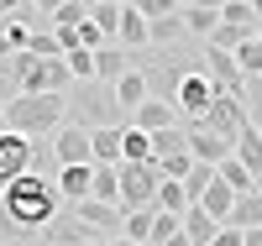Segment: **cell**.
<instances>
[{"label": "cell", "mask_w": 262, "mask_h": 246, "mask_svg": "<svg viewBox=\"0 0 262 246\" xmlns=\"http://www.w3.org/2000/svg\"><path fill=\"white\" fill-rule=\"evenodd\" d=\"M247 121L262 131V79H247Z\"/></svg>", "instance_id": "cell-41"}, {"label": "cell", "mask_w": 262, "mask_h": 246, "mask_svg": "<svg viewBox=\"0 0 262 246\" xmlns=\"http://www.w3.org/2000/svg\"><path fill=\"white\" fill-rule=\"evenodd\" d=\"M121 48H131V53L152 48V27H147V16H142L137 6H126V11H121Z\"/></svg>", "instance_id": "cell-19"}, {"label": "cell", "mask_w": 262, "mask_h": 246, "mask_svg": "<svg viewBox=\"0 0 262 246\" xmlns=\"http://www.w3.org/2000/svg\"><path fill=\"white\" fill-rule=\"evenodd\" d=\"M242 42H252V37H247V32H236V27H226V21H221V27H215V37L205 42V48H215V53H236Z\"/></svg>", "instance_id": "cell-39"}, {"label": "cell", "mask_w": 262, "mask_h": 246, "mask_svg": "<svg viewBox=\"0 0 262 246\" xmlns=\"http://www.w3.org/2000/svg\"><path fill=\"white\" fill-rule=\"evenodd\" d=\"M179 16H184V32H189L194 42H200V48H205V42L215 37V27H221V11H200V6H184Z\"/></svg>", "instance_id": "cell-21"}, {"label": "cell", "mask_w": 262, "mask_h": 246, "mask_svg": "<svg viewBox=\"0 0 262 246\" xmlns=\"http://www.w3.org/2000/svg\"><path fill=\"white\" fill-rule=\"evenodd\" d=\"M0 199H6V215H11V226L21 231V241L42 236V231L58 220V210H63L58 173H27V178H16Z\"/></svg>", "instance_id": "cell-1"}, {"label": "cell", "mask_w": 262, "mask_h": 246, "mask_svg": "<svg viewBox=\"0 0 262 246\" xmlns=\"http://www.w3.org/2000/svg\"><path fill=\"white\" fill-rule=\"evenodd\" d=\"M16 11H21V0H0V21H11Z\"/></svg>", "instance_id": "cell-48"}, {"label": "cell", "mask_w": 262, "mask_h": 246, "mask_svg": "<svg viewBox=\"0 0 262 246\" xmlns=\"http://www.w3.org/2000/svg\"><path fill=\"white\" fill-rule=\"evenodd\" d=\"M236 199H242V194H236L231 184H221V173H215V184L205 189V199H200V210L215 220V226H231V215H236Z\"/></svg>", "instance_id": "cell-14"}, {"label": "cell", "mask_w": 262, "mask_h": 246, "mask_svg": "<svg viewBox=\"0 0 262 246\" xmlns=\"http://www.w3.org/2000/svg\"><path fill=\"white\" fill-rule=\"evenodd\" d=\"M27 53H37V58H63V48H58V37H53V32H37Z\"/></svg>", "instance_id": "cell-42"}, {"label": "cell", "mask_w": 262, "mask_h": 246, "mask_svg": "<svg viewBox=\"0 0 262 246\" xmlns=\"http://www.w3.org/2000/svg\"><path fill=\"white\" fill-rule=\"evenodd\" d=\"M131 69L147 79L152 100L173 105L179 100V84L205 69V48H194V42H179V48H142L137 58H131Z\"/></svg>", "instance_id": "cell-2"}, {"label": "cell", "mask_w": 262, "mask_h": 246, "mask_svg": "<svg viewBox=\"0 0 262 246\" xmlns=\"http://www.w3.org/2000/svg\"><path fill=\"white\" fill-rule=\"evenodd\" d=\"M48 163H58V158H48L37 142L16 137V131H0V194L27 173H48Z\"/></svg>", "instance_id": "cell-6"}, {"label": "cell", "mask_w": 262, "mask_h": 246, "mask_svg": "<svg viewBox=\"0 0 262 246\" xmlns=\"http://www.w3.org/2000/svg\"><path fill=\"white\" fill-rule=\"evenodd\" d=\"M152 210H168V215H184L189 210V194H184V178H163L158 184V205Z\"/></svg>", "instance_id": "cell-27"}, {"label": "cell", "mask_w": 262, "mask_h": 246, "mask_svg": "<svg viewBox=\"0 0 262 246\" xmlns=\"http://www.w3.org/2000/svg\"><path fill=\"white\" fill-rule=\"evenodd\" d=\"M90 199H100V205H121V168L95 163V189H90Z\"/></svg>", "instance_id": "cell-22"}, {"label": "cell", "mask_w": 262, "mask_h": 246, "mask_svg": "<svg viewBox=\"0 0 262 246\" xmlns=\"http://www.w3.org/2000/svg\"><path fill=\"white\" fill-rule=\"evenodd\" d=\"M168 158H189V131H184V121L168 126V131H152V163H168Z\"/></svg>", "instance_id": "cell-18"}, {"label": "cell", "mask_w": 262, "mask_h": 246, "mask_svg": "<svg viewBox=\"0 0 262 246\" xmlns=\"http://www.w3.org/2000/svg\"><path fill=\"white\" fill-rule=\"evenodd\" d=\"M126 74H131L126 48H116V42H111V48L95 53V79H100V84H116V79H126Z\"/></svg>", "instance_id": "cell-20"}, {"label": "cell", "mask_w": 262, "mask_h": 246, "mask_svg": "<svg viewBox=\"0 0 262 246\" xmlns=\"http://www.w3.org/2000/svg\"><path fill=\"white\" fill-rule=\"evenodd\" d=\"M168 246H194V241H189V236H184V231H179V236H173V241H168Z\"/></svg>", "instance_id": "cell-50"}, {"label": "cell", "mask_w": 262, "mask_h": 246, "mask_svg": "<svg viewBox=\"0 0 262 246\" xmlns=\"http://www.w3.org/2000/svg\"><path fill=\"white\" fill-rule=\"evenodd\" d=\"M194 131H215V137H226V142H236L247 131V100H236V95H215V105H210V116L194 126Z\"/></svg>", "instance_id": "cell-9"}, {"label": "cell", "mask_w": 262, "mask_h": 246, "mask_svg": "<svg viewBox=\"0 0 262 246\" xmlns=\"http://www.w3.org/2000/svg\"><path fill=\"white\" fill-rule=\"evenodd\" d=\"M131 126L152 137V131H168V126H179V110H173V105H163V100H147V105H137V110H131Z\"/></svg>", "instance_id": "cell-17"}, {"label": "cell", "mask_w": 262, "mask_h": 246, "mask_svg": "<svg viewBox=\"0 0 262 246\" xmlns=\"http://www.w3.org/2000/svg\"><path fill=\"white\" fill-rule=\"evenodd\" d=\"M184 236H189L194 246H210L215 236H221V226H215V220H210L200 205H189V210H184Z\"/></svg>", "instance_id": "cell-23"}, {"label": "cell", "mask_w": 262, "mask_h": 246, "mask_svg": "<svg viewBox=\"0 0 262 246\" xmlns=\"http://www.w3.org/2000/svg\"><path fill=\"white\" fill-rule=\"evenodd\" d=\"M69 126H79V131H126L131 116H126V105L116 95V84L90 79V84L69 89Z\"/></svg>", "instance_id": "cell-3"}, {"label": "cell", "mask_w": 262, "mask_h": 246, "mask_svg": "<svg viewBox=\"0 0 262 246\" xmlns=\"http://www.w3.org/2000/svg\"><path fill=\"white\" fill-rule=\"evenodd\" d=\"M121 11H126V6H111V0H100V6L90 11V21H95V27L111 37V42H116V48H121Z\"/></svg>", "instance_id": "cell-31"}, {"label": "cell", "mask_w": 262, "mask_h": 246, "mask_svg": "<svg viewBox=\"0 0 262 246\" xmlns=\"http://www.w3.org/2000/svg\"><path fill=\"white\" fill-rule=\"evenodd\" d=\"M69 69H74V79H79V84H90V79H95V53L74 48V53H69Z\"/></svg>", "instance_id": "cell-40"}, {"label": "cell", "mask_w": 262, "mask_h": 246, "mask_svg": "<svg viewBox=\"0 0 262 246\" xmlns=\"http://www.w3.org/2000/svg\"><path fill=\"white\" fill-rule=\"evenodd\" d=\"M121 163H152V137L137 126H126V137H121Z\"/></svg>", "instance_id": "cell-28"}, {"label": "cell", "mask_w": 262, "mask_h": 246, "mask_svg": "<svg viewBox=\"0 0 262 246\" xmlns=\"http://www.w3.org/2000/svg\"><path fill=\"white\" fill-rule=\"evenodd\" d=\"M189 152H194V163H215V168H221L231 152H236V142L215 137V131H189Z\"/></svg>", "instance_id": "cell-15"}, {"label": "cell", "mask_w": 262, "mask_h": 246, "mask_svg": "<svg viewBox=\"0 0 262 246\" xmlns=\"http://www.w3.org/2000/svg\"><path fill=\"white\" fill-rule=\"evenodd\" d=\"M95 189V163L90 168H58V194H63V205H84Z\"/></svg>", "instance_id": "cell-16"}, {"label": "cell", "mask_w": 262, "mask_h": 246, "mask_svg": "<svg viewBox=\"0 0 262 246\" xmlns=\"http://www.w3.org/2000/svg\"><path fill=\"white\" fill-rule=\"evenodd\" d=\"M32 6H37V11H48V16H53V11H63V6H69V0H32Z\"/></svg>", "instance_id": "cell-46"}, {"label": "cell", "mask_w": 262, "mask_h": 246, "mask_svg": "<svg viewBox=\"0 0 262 246\" xmlns=\"http://www.w3.org/2000/svg\"><path fill=\"white\" fill-rule=\"evenodd\" d=\"M179 6H189V0H179Z\"/></svg>", "instance_id": "cell-56"}, {"label": "cell", "mask_w": 262, "mask_h": 246, "mask_svg": "<svg viewBox=\"0 0 262 246\" xmlns=\"http://www.w3.org/2000/svg\"><path fill=\"white\" fill-rule=\"evenodd\" d=\"M247 246H262V231H247Z\"/></svg>", "instance_id": "cell-51"}, {"label": "cell", "mask_w": 262, "mask_h": 246, "mask_svg": "<svg viewBox=\"0 0 262 246\" xmlns=\"http://www.w3.org/2000/svg\"><path fill=\"white\" fill-rule=\"evenodd\" d=\"M205 74H210V84H215V95L247 100V74L236 69V53H215V48H205Z\"/></svg>", "instance_id": "cell-12"}, {"label": "cell", "mask_w": 262, "mask_h": 246, "mask_svg": "<svg viewBox=\"0 0 262 246\" xmlns=\"http://www.w3.org/2000/svg\"><path fill=\"white\" fill-rule=\"evenodd\" d=\"M53 158H58V168H90L95 163V131L63 126L53 137Z\"/></svg>", "instance_id": "cell-11"}, {"label": "cell", "mask_w": 262, "mask_h": 246, "mask_svg": "<svg viewBox=\"0 0 262 246\" xmlns=\"http://www.w3.org/2000/svg\"><path fill=\"white\" fill-rule=\"evenodd\" d=\"M0 131H6V105H0Z\"/></svg>", "instance_id": "cell-52"}, {"label": "cell", "mask_w": 262, "mask_h": 246, "mask_svg": "<svg viewBox=\"0 0 262 246\" xmlns=\"http://www.w3.org/2000/svg\"><path fill=\"white\" fill-rule=\"evenodd\" d=\"M210 105H215V84H210V74L200 69V74H189L184 84H179V100H173V110H179V121H184V131H194L205 116H210Z\"/></svg>", "instance_id": "cell-8"}, {"label": "cell", "mask_w": 262, "mask_h": 246, "mask_svg": "<svg viewBox=\"0 0 262 246\" xmlns=\"http://www.w3.org/2000/svg\"><path fill=\"white\" fill-rule=\"evenodd\" d=\"M221 21H226V27H236V32H247V37L262 32V21L252 16V6H221Z\"/></svg>", "instance_id": "cell-34"}, {"label": "cell", "mask_w": 262, "mask_h": 246, "mask_svg": "<svg viewBox=\"0 0 262 246\" xmlns=\"http://www.w3.org/2000/svg\"><path fill=\"white\" fill-rule=\"evenodd\" d=\"M21 95H69L74 89V69L69 58H37V53H16L11 58Z\"/></svg>", "instance_id": "cell-5"}, {"label": "cell", "mask_w": 262, "mask_h": 246, "mask_svg": "<svg viewBox=\"0 0 262 246\" xmlns=\"http://www.w3.org/2000/svg\"><path fill=\"white\" fill-rule=\"evenodd\" d=\"M21 241V231L11 226V215H6V199H0V246H16Z\"/></svg>", "instance_id": "cell-44"}, {"label": "cell", "mask_w": 262, "mask_h": 246, "mask_svg": "<svg viewBox=\"0 0 262 246\" xmlns=\"http://www.w3.org/2000/svg\"><path fill=\"white\" fill-rule=\"evenodd\" d=\"M236 158L247 163V173H252V178H262V131H257L252 121H247L242 137H236Z\"/></svg>", "instance_id": "cell-24"}, {"label": "cell", "mask_w": 262, "mask_h": 246, "mask_svg": "<svg viewBox=\"0 0 262 246\" xmlns=\"http://www.w3.org/2000/svg\"><path fill=\"white\" fill-rule=\"evenodd\" d=\"M210 246H247V231H236V226H221V236H215Z\"/></svg>", "instance_id": "cell-45"}, {"label": "cell", "mask_w": 262, "mask_h": 246, "mask_svg": "<svg viewBox=\"0 0 262 246\" xmlns=\"http://www.w3.org/2000/svg\"><path fill=\"white\" fill-rule=\"evenodd\" d=\"M257 189H262V178H257Z\"/></svg>", "instance_id": "cell-57"}, {"label": "cell", "mask_w": 262, "mask_h": 246, "mask_svg": "<svg viewBox=\"0 0 262 246\" xmlns=\"http://www.w3.org/2000/svg\"><path fill=\"white\" fill-rule=\"evenodd\" d=\"M257 42H262V32H257Z\"/></svg>", "instance_id": "cell-58"}, {"label": "cell", "mask_w": 262, "mask_h": 246, "mask_svg": "<svg viewBox=\"0 0 262 246\" xmlns=\"http://www.w3.org/2000/svg\"><path fill=\"white\" fill-rule=\"evenodd\" d=\"M84 21H90V6H84V0H69L63 11H53V32H79Z\"/></svg>", "instance_id": "cell-33"}, {"label": "cell", "mask_w": 262, "mask_h": 246, "mask_svg": "<svg viewBox=\"0 0 262 246\" xmlns=\"http://www.w3.org/2000/svg\"><path fill=\"white\" fill-rule=\"evenodd\" d=\"M116 95H121V105H126V116H131V110H137V105H147V100H152V89H147V79H142L137 69H131L126 79H116Z\"/></svg>", "instance_id": "cell-26"}, {"label": "cell", "mask_w": 262, "mask_h": 246, "mask_svg": "<svg viewBox=\"0 0 262 246\" xmlns=\"http://www.w3.org/2000/svg\"><path fill=\"white\" fill-rule=\"evenodd\" d=\"M121 137H126V131H95V163L121 168Z\"/></svg>", "instance_id": "cell-32"}, {"label": "cell", "mask_w": 262, "mask_h": 246, "mask_svg": "<svg viewBox=\"0 0 262 246\" xmlns=\"http://www.w3.org/2000/svg\"><path fill=\"white\" fill-rule=\"evenodd\" d=\"M210 184H215V163H194V168L184 173V194H189V205H200Z\"/></svg>", "instance_id": "cell-30"}, {"label": "cell", "mask_w": 262, "mask_h": 246, "mask_svg": "<svg viewBox=\"0 0 262 246\" xmlns=\"http://www.w3.org/2000/svg\"><path fill=\"white\" fill-rule=\"evenodd\" d=\"M215 173H221V184H231V189H236V194H242V199H247V194H257V178L247 173V163H242V158H236V152H231V158H226L221 168H215Z\"/></svg>", "instance_id": "cell-25"}, {"label": "cell", "mask_w": 262, "mask_h": 246, "mask_svg": "<svg viewBox=\"0 0 262 246\" xmlns=\"http://www.w3.org/2000/svg\"><path fill=\"white\" fill-rule=\"evenodd\" d=\"M111 246H137V241H111Z\"/></svg>", "instance_id": "cell-53"}, {"label": "cell", "mask_w": 262, "mask_h": 246, "mask_svg": "<svg viewBox=\"0 0 262 246\" xmlns=\"http://www.w3.org/2000/svg\"><path fill=\"white\" fill-rule=\"evenodd\" d=\"M11 58H16V48H11V37L0 32V63H11Z\"/></svg>", "instance_id": "cell-47"}, {"label": "cell", "mask_w": 262, "mask_h": 246, "mask_svg": "<svg viewBox=\"0 0 262 246\" xmlns=\"http://www.w3.org/2000/svg\"><path fill=\"white\" fill-rule=\"evenodd\" d=\"M189 168H194V152H189V158H168V163H158V173H163V178H184Z\"/></svg>", "instance_id": "cell-43"}, {"label": "cell", "mask_w": 262, "mask_h": 246, "mask_svg": "<svg viewBox=\"0 0 262 246\" xmlns=\"http://www.w3.org/2000/svg\"><path fill=\"white\" fill-rule=\"evenodd\" d=\"M231 226H236V231H262V189H257V194H247V199H236Z\"/></svg>", "instance_id": "cell-29"}, {"label": "cell", "mask_w": 262, "mask_h": 246, "mask_svg": "<svg viewBox=\"0 0 262 246\" xmlns=\"http://www.w3.org/2000/svg\"><path fill=\"white\" fill-rule=\"evenodd\" d=\"M189 6H200V11H221L226 0H189Z\"/></svg>", "instance_id": "cell-49"}, {"label": "cell", "mask_w": 262, "mask_h": 246, "mask_svg": "<svg viewBox=\"0 0 262 246\" xmlns=\"http://www.w3.org/2000/svg\"><path fill=\"white\" fill-rule=\"evenodd\" d=\"M111 6H131V0H111Z\"/></svg>", "instance_id": "cell-55"}, {"label": "cell", "mask_w": 262, "mask_h": 246, "mask_svg": "<svg viewBox=\"0 0 262 246\" xmlns=\"http://www.w3.org/2000/svg\"><path fill=\"white\" fill-rule=\"evenodd\" d=\"M236 69H242L247 79H262V42H257V37L236 48Z\"/></svg>", "instance_id": "cell-37"}, {"label": "cell", "mask_w": 262, "mask_h": 246, "mask_svg": "<svg viewBox=\"0 0 262 246\" xmlns=\"http://www.w3.org/2000/svg\"><path fill=\"white\" fill-rule=\"evenodd\" d=\"M84 6H90V11H95V6H100V0H84Z\"/></svg>", "instance_id": "cell-54"}, {"label": "cell", "mask_w": 262, "mask_h": 246, "mask_svg": "<svg viewBox=\"0 0 262 246\" xmlns=\"http://www.w3.org/2000/svg\"><path fill=\"white\" fill-rule=\"evenodd\" d=\"M131 6L147 16V27H152V21H168V16H179V11H184L179 0H131Z\"/></svg>", "instance_id": "cell-38"}, {"label": "cell", "mask_w": 262, "mask_h": 246, "mask_svg": "<svg viewBox=\"0 0 262 246\" xmlns=\"http://www.w3.org/2000/svg\"><path fill=\"white\" fill-rule=\"evenodd\" d=\"M158 184H163L158 163H121V210L126 215L152 210L158 205Z\"/></svg>", "instance_id": "cell-7"}, {"label": "cell", "mask_w": 262, "mask_h": 246, "mask_svg": "<svg viewBox=\"0 0 262 246\" xmlns=\"http://www.w3.org/2000/svg\"><path fill=\"white\" fill-rule=\"evenodd\" d=\"M90 241H105V236H95L74 210H58V220L37 236V246H90Z\"/></svg>", "instance_id": "cell-13"}, {"label": "cell", "mask_w": 262, "mask_h": 246, "mask_svg": "<svg viewBox=\"0 0 262 246\" xmlns=\"http://www.w3.org/2000/svg\"><path fill=\"white\" fill-rule=\"evenodd\" d=\"M152 220H158V210H137V215H126V236H121V241L147 246V241H152Z\"/></svg>", "instance_id": "cell-35"}, {"label": "cell", "mask_w": 262, "mask_h": 246, "mask_svg": "<svg viewBox=\"0 0 262 246\" xmlns=\"http://www.w3.org/2000/svg\"><path fill=\"white\" fill-rule=\"evenodd\" d=\"M63 210H74L84 226H90L95 236H105V241H121V236H126V210H121V205H100V199H84V205H63Z\"/></svg>", "instance_id": "cell-10"}, {"label": "cell", "mask_w": 262, "mask_h": 246, "mask_svg": "<svg viewBox=\"0 0 262 246\" xmlns=\"http://www.w3.org/2000/svg\"><path fill=\"white\" fill-rule=\"evenodd\" d=\"M69 126V95H21L6 105V131L27 142H42V137H58Z\"/></svg>", "instance_id": "cell-4"}, {"label": "cell", "mask_w": 262, "mask_h": 246, "mask_svg": "<svg viewBox=\"0 0 262 246\" xmlns=\"http://www.w3.org/2000/svg\"><path fill=\"white\" fill-rule=\"evenodd\" d=\"M179 231H184V215H168V210H158V220H152V241H147V246H168Z\"/></svg>", "instance_id": "cell-36"}]
</instances>
